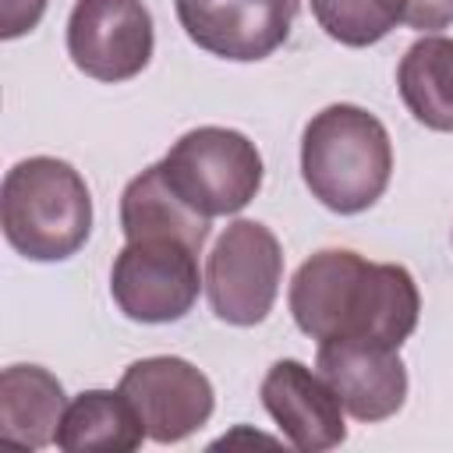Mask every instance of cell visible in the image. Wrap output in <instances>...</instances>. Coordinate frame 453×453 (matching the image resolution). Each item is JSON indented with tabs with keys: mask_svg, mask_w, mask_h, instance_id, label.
Wrapping results in <instances>:
<instances>
[{
	"mask_svg": "<svg viewBox=\"0 0 453 453\" xmlns=\"http://www.w3.org/2000/svg\"><path fill=\"white\" fill-rule=\"evenodd\" d=\"M297 329L326 340H379L400 350L418 329L421 294L396 262H368L350 248H322L304 258L287 290Z\"/></svg>",
	"mask_w": 453,
	"mask_h": 453,
	"instance_id": "6da1fadb",
	"label": "cell"
},
{
	"mask_svg": "<svg viewBox=\"0 0 453 453\" xmlns=\"http://www.w3.org/2000/svg\"><path fill=\"white\" fill-rule=\"evenodd\" d=\"M301 177L329 212L372 209L393 177V142L386 124L354 103L319 110L301 134Z\"/></svg>",
	"mask_w": 453,
	"mask_h": 453,
	"instance_id": "7a4b0ae2",
	"label": "cell"
},
{
	"mask_svg": "<svg viewBox=\"0 0 453 453\" xmlns=\"http://www.w3.org/2000/svg\"><path fill=\"white\" fill-rule=\"evenodd\" d=\"M0 226L28 262H64L92 234V195L85 177L57 156H28L4 173Z\"/></svg>",
	"mask_w": 453,
	"mask_h": 453,
	"instance_id": "3957f363",
	"label": "cell"
},
{
	"mask_svg": "<svg viewBox=\"0 0 453 453\" xmlns=\"http://www.w3.org/2000/svg\"><path fill=\"white\" fill-rule=\"evenodd\" d=\"M170 188L202 216H234L262 188V156L234 127H195L159 159Z\"/></svg>",
	"mask_w": 453,
	"mask_h": 453,
	"instance_id": "277c9868",
	"label": "cell"
},
{
	"mask_svg": "<svg viewBox=\"0 0 453 453\" xmlns=\"http://www.w3.org/2000/svg\"><path fill=\"white\" fill-rule=\"evenodd\" d=\"M280 280L283 248L258 219H234L205 262L209 308L226 326H258L276 304Z\"/></svg>",
	"mask_w": 453,
	"mask_h": 453,
	"instance_id": "5b68a950",
	"label": "cell"
},
{
	"mask_svg": "<svg viewBox=\"0 0 453 453\" xmlns=\"http://www.w3.org/2000/svg\"><path fill=\"white\" fill-rule=\"evenodd\" d=\"M198 248L177 237L127 241L110 269V294L131 322L163 326L184 319L202 290Z\"/></svg>",
	"mask_w": 453,
	"mask_h": 453,
	"instance_id": "8992f818",
	"label": "cell"
},
{
	"mask_svg": "<svg viewBox=\"0 0 453 453\" xmlns=\"http://www.w3.org/2000/svg\"><path fill=\"white\" fill-rule=\"evenodd\" d=\"M152 14L142 0H78L67 18V57L96 81H127L152 60Z\"/></svg>",
	"mask_w": 453,
	"mask_h": 453,
	"instance_id": "52a82bcc",
	"label": "cell"
},
{
	"mask_svg": "<svg viewBox=\"0 0 453 453\" xmlns=\"http://www.w3.org/2000/svg\"><path fill=\"white\" fill-rule=\"evenodd\" d=\"M117 389L138 411L145 435L159 446L195 435L216 407L209 375L173 354H156L127 365Z\"/></svg>",
	"mask_w": 453,
	"mask_h": 453,
	"instance_id": "ba28073f",
	"label": "cell"
},
{
	"mask_svg": "<svg viewBox=\"0 0 453 453\" xmlns=\"http://www.w3.org/2000/svg\"><path fill=\"white\" fill-rule=\"evenodd\" d=\"M177 18L198 50L251 64L287 42L297 0H177Z\"/></svg>",
	"mask_w": 453,
	"mask_h": 453,
	"instance_id": "9c48e42d",
	"label": "cell"
},
{
	"mask_svg": "<svg viewBox=\"0 0 453 453\" xmlns=\"http://www.w3.org/2000/svg\"><path fill=\"white\" fill-rule=\"evenodd\" d=\"M315 368L357 421H386L407 400V368L389 343L354 336L326 340L319 343Z\"/></svg>",
	"mask_w": 453,
	"mask_h": 453,
	"instance_id": "30bf717a",
	"label": "cell"
},
{
	"mask_svg": "<svg viewBox=\"0 0 453 453\" xmlns=\"http://www.w3.org/2000/svg\"><path fill=\"white\" fill-rule=\"evenodd\" d=\"M258 396L280 435L301 453H322L347 439L343 403L336 389L294 357H283L265 372Z\"/></svg>",
	"mask_w": 453,
	"mask_h": 453,
	"instance_id": "8fae6325",
	"label": "cell"
},
{
	"mask_svg": "<svg viewBox=\"0 0 453 453\" xmlns=\"http://www.w3.org/2000/svg\"><path fill=\"white\" fill-rule=\"evenodd\" d=\"M67 411L64 386L53 372L39 365H11L0 372V439L42 449L57 439L60 418Z\"/></svg>",
	"mask_w": 453,
	"mask_h": 453,
	"instance_id": "7c38bea8",
	"label": "cell"
},
{
	"mask_svg": "<svg viewBox=\"0 0 453 453\" xmlns=\"http://www.w3.org/2000/svg\"><path fill=\"white\" fill-rule=\"evenodd\" d=\"M120 230L127 241L142 237H177L202 251L209 237V216L195 212L166 180L163 163L145 166L127 180L120 195Z\"/></svg>",
	"mask_w": 453,
	"mask_h": 453,
	"instance_id": "4fadbf2b",
	"label": "cell"
},
{
	"mask_svg": "<svg viewBox=\"0 0 453 453\" xmlns=\"http://www.w3.org/2000/svg\"><path fill=\"white\" fill-rule=\"evenodd\" d=\"M145 439V425L120 389H85L67 403L53 442L67 453H131Z\"/></svg>",
	"mask_w": 453,
	"mask_h": 453,
	"instance_id": "5bb4252c",
	"label": "cell"
},
{
	"mask_svg": "<svg viewBox=\"0 0 453 453\" xmlns=\"http://www.w3.org/2000/svg\"><path fill=\"white\" fill-rule=\"evenodd\" d=\"M403 106L428 131H453V39L428 32L407 46L396 67Z\"/></svg>",
	"mask_w": 453,
	"mask_h": 453,
	"instance_id": "9a60e30c",
	"label": "cell"
},
{
	"mask_svg": "<svg viewBox=\"0 0 453 453\" xmlns=\"http://www.w3.org/2000/svg\"><path fill=\"white\" fill-rule=\"evenodd\" d=\"M319 28L343 46H375L403 25L407 0H311Z\"/></svg>",
	"mask_w": 453,
	"mask_h": 453,
	"instance_id": "2e32d148",
	"label": "cell"
},
{
	"mask_svg": "<svg viewBox=\"0 0 453 453\" xmlns=\"http://www.w3.org/2000/svg\"><path fill=\"white\" fill-rule=\"evenodd\" d=\"M46 4L50 0H0V39H18L32 32L42 21Z\"/></svg>",
	"mask_w": 453,
	"mask_h": 453,
	"instance_id": "e0dca14e",
	"label": "cell"
},
{
	"mask_svg": "<svg viewBox=\"0 0 453 453\" xmlns=\"http://www.w3.org/2000/svg\"><path fill=\"white\" fill-rule=\"evenodd\" d=\"M403 25L418 28V32H439L446 25H453V0H407V14Z\"/></svg>",
	"mask_w": 453,
	"mask_h": 453,
	"instance_id": "ac0fdd59",
	"label": "cell"
}]
</instances>
